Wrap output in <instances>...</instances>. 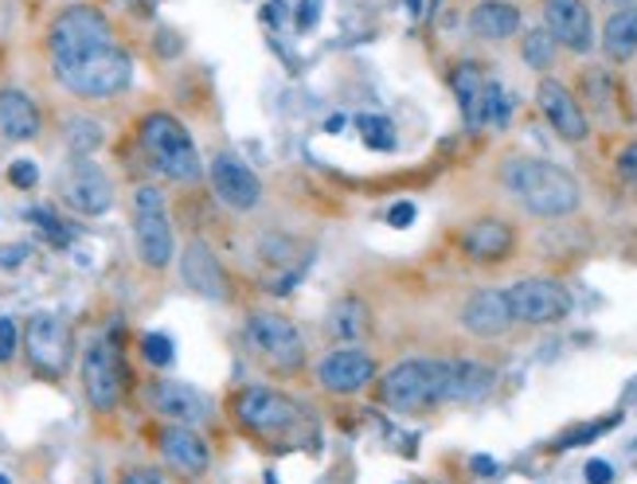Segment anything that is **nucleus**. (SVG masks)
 I'll return each mask as SVG.
<instances>
[{
	"label": "nucleus",
	"instance_id": "f257e3e1",
	"mask_svg": "<svg viewBox=\"0 0 637 484\" xmlns=\"http://www.w3.org/2000/svg\"><path fill=\"white\" fill-rule=\"evenodd\" d=\"M47 55L59 87L75 99H114L134 82V59L94 4H64L47 24Z\"/></svg>",
	"mask_w": 637,
	"mask_h": 484
},
{
	"label": "nucleus",
	"instance_id": "f03ea898",
	"mask_svg": "<svg viewBox=\"0 0 637 484\" xmlns=\"http://www.w3.org/2000/svg\"><path fill=\"white\" fill-rule=\"evenodd\" d=\"M501 184L528 207L532 216L539 219H564L571 211H579V180L567 169L539 157H509L501 169Z\"/></svg>",
	"mask_w": 637,
	"mask_h": 484
},
{
	"label": "nucleus",
	"instance_id": "7ed1b4c3",
	"mask_svg": "<svg viewBox=\"0 0 637 484\" xmlns=\"http://www.w3.org/2000/svg\"><path fill=\"white\" fill-rule=\"evenodd\" d=\"M137 141H141L145 157L153 161V169L161 176L177 180V184H196L204 176V161L196 153V141L184 129V122L164 110L157 114H145L141 126H137Z\"/></svg>",
	"mask_w": 637,
	"mask_h": 484
},
{
	"label": "nucleus",
	"instance_id": "20e7f679",
	"mask_svg": "<svg viewBox=\"0 0 637 484\" xmlns=\"http://www.w3.org/2000/svg\"><path fill=\"white\" fill-rule=\"evenodd\" d=\"M450 359H403L379 379V399L399 414H419L446 403Z\"/></svg>",
	"mask_w": 637,
	"mask_h": 484
},
{
	"label": "nucleus",
	"instance_id": "39448f33",
	"mask_svg": "<svg viewBox=\"0 0 637 484\" xmlns=\"http://www.w3.org/2000/svg\"><path fill=\"white\" fill-rule=\"evenodd\" d=\"M231 411L242 430L259 434L266 441L286 438V434H294L306 422V406L289 399L286 391H278V387H247V391L235 395Z\"/></svg>",
	"mask_w": 637,
	"mask_h": 484
},
{
	"label": "nucleus",
	"instance_id": "423d86ee",
	"mask_svg": "<svg viewBox=\"0 0 637 484\" xmlns=\"http://www.w3.org/2000/svg\"><path fill=\"white\" fill-rule=\"evenodd\" d=\"M134 242H137V258L149 269H164L177 254V242H172V219L169 204L153 184H141L134 192Z\"/></svg>",
	"mask_w": 637,
	"mask_h": 484
},
{
	"label": "nucleus",
	"instance_id": "0eeeda50",
	"mask_svg": "<svg viewBox=\"0 0 637 484\" xmlns=\"http://www.w3.org/2000/svg\"><path fill=\"white\" fill-rule=\"evenodd\" d=\"M126 364H122V352L110 341H90L82 352V395H87L90 411L110 414L122 403V391H126Z\"/></svg>",
	"mask_w": 637,
	"mask_h": 484
},
{
	"label": "nucleus",
	"instance_id": "6e6552de",
	"mask_svg": "<svg viewBox=\"0 0 637 484\" xmlns=\"http://www.w3.org/2000/svg\"><path fill=\"white\" fill-rule=\"evenodd\" d=\"M24 356L39 376L59 379L71 364V329L64 316L36 313L24 324Z\"/></svg>",
	"mask_w": 637,
	"mask_h": 484
},
{
	"label": "nucleus",
	"instance_id": "1a4fd4ad",
	"mask_svg": "<svg viewBox=\"0 0 637 484\" xmlns=\"http://www.w3.org/2000/svg\"><path fill=\"white\" fill-rule=\"evenodd\" d=\"M247 341L251 348L266 359L270 368L278 371H297L306 364V344H302V332L278 313H254L247 324Z\"/></svg>",
	"mask_w": 637,
	"mask_h": 484
},
{
	"label": "nucleus",
	"instance_id": "9d476101",
	"mask_svg": "<svg viewBox=\"0 0 637 484\" xmlns=\"http://www.w3.org/2000/svg\"><path fill=\"white\" fill-rule=\"evenodd\" d=\"M504 293H509L512 321H521V324H559L571 313V293H567L564 281L528 278V281L509 286Z\"/></svg>",
	"mask_w": 637,
	"mask_h": 484
},
{
	"label": "nucleus",
	"instance_id": "9b49d317",
	"mask_svg": "<svg viewBox=\"0 0 637 484\" xmlns=\"http://www.w3.org/2000/svg\"><path fill=\"white\" fill-rule=\"evenodd\" d=\"M64 204L79 216H106L114 207V184L99 164L79 157L64 176Z\"/></svg>",
	"mask_w": 637,
	"mask_h": 484
},
{
	"label": "nucleus",
	"instance_id": "f8f14e48",
	"mask_svg": "<svg viewBox=\"0 0 637 484\" xmlns=\"http://www.w3.org/2000/svg\"><path fill=\"white\" fill-rule=\"evenodd\" d=\"M544 27L559 47L587 55L594 47V20L587 0H544Z\"/></svg>",
	"mask_w": 637,
	"mask_h": 484
},
{
	"label": "nucleus",
	"instance_id": "ddd939ff",
	"mask_svg": "<svg viewBox=\"0 0 637 484\" xmlns=\"http://www.w3.org/2000/svg\"><path fill=\"white\" fill-rule=\"evenodd\" d=\"M376 379V359L360 348H341L317 364V383L332 395H356Z\"/></svg>",
	"mask_w": 637,
	"mask_h": 484
},
{
	"label": "nucleus",
	"instance_id": "4468645a",
	"mask_svg": "<svg viewBox=\"0 0 637 484\" xmlns=\"http://www.w3.org/2000/svg\"><path fill=\"white\" fill-rule=\"evenodd\" d=\"M536 102H539V110H544V117L551 122V129H556L564 141H587V134H591V122H587L579 99H575L564 82H559V79H539Z\"/></svg>",
	"mask_w": 637,
	"mask_h": 484
},
{
	"label": "nucleus",
	"instance_id": "2eb2a0df",
	"mask_svg": "<svg viewBox=\"0 0 637 484\" xmlns=\"http://www.w3.org/2000/svg\"><path fill=\"white\" fill-rule=\"evenodd\" d=\"M149 403L161 418L177 422V426H200V422L212 418V399L196 387L177 383V379H157L153 391H149Z\"/></svg>",
	"mask_w": 637,
	"mask_h": 484
},
{
	"label": "nucleus",
	"instance_id": "dca6fc26",
	"mask_svg": "<svg viewBox=\"0 0 637 484\" xmlns=\"http://www.w3.org/2000/svg\"><path fill=\"white\" fill-rule=\"evenodd\" d=\"M212 188H216L219 204H227L231 211H251L262 199V180L227 153H219L212 161Z\"/></svg>",
	"mask_w": 637,
	"mask_h": 484
},
{
	"label": "nucleus",
	"instance_id": "f3484780",
	"mask_svg": "<svg viewBox=\"0 0 637 484\" xmlns=\"http://www.w3.org/2000/svg\"><path fill=\"white\" fill-rule=\"evenodd\" d=\"M180 278H184V286L192 293L207 297V301H224L227 297V274L219 266L216 251L204 239H192L184 246V254H180Z\"/></svg>",
	"mask_w": 637,
	"mask_h": 484
},
{
	"label": "nucleus",
	"instance_id": "a211bd4d",
	"mask_svg": "<svg viewBox=\"0 0 637 484\" xmlns=\"http://www.w3.org/2000/svg\"><path fill=\"white\" fill-rule=\"evenodd\" d=\"M512 309H509V293L504 289H477L462 306V329L481 336V341H493V336H504L512 329Z\"/></svg>",
	"mask_w": 637,
	"mask_h": 484
},
{
	"label": "nucleus",
	"instance_id": "6ab92c4d",
	"mask_svg": "<svg viewBox=\"0 0 637 484\" xmlns=\"http://www.w3.org/2000/svg\"><path fill=\"white\" fill-rule=\"evenodd\" d=\"M157 446H161V458L169 461L177 473L200 476L212 465V449H207V441L196 434V426H177V422H169V426L157 434Z\"/></svg>",
	"mask_w": 637,
	"mask_h": 484
},
{
	"label": "nucleus",
	"instance_id": "aec40b11",
	"mask_svg": "<svg viewBox=\"0 0 637 484\" xmlns=\"http://www.w3.org/2000/svg\"><path fill=\"white\" fill-rule=\"evenodd\" d=\"M462 251L474 262H504L516 251V231L504 219H477L462 234Z\"/></svg>",
	"mask_w": 637,
	"mask_h": 484
},
{
	"label": "nucleus",
	"instance_id": "412c9836",
	"mask_svg": "<svg viewBox=\"0 0 637 484\" xmlns=\"http://www.w3.org/2000/svg\"><path fill=\"white\" fill-rule=\"evenodd\" d=\"M39 129H44V114L32 102V94L16 87L0 90V134L9 141H36Z\"/></svg>",
	"mask_w": 637,
	"mask_h": 484
},
{
	"label": "nucleus",
	"instance_id": "4be33fe9",
	"mask_svg": "<svg viewBox=\"0 0 637 484\" xmlns=\"http://www.w3.org/2000/svg\"><path fill=\"white\" fill-rule=\"evenodd\" d=\"M497 383V371L477 359H450L446 371V403H481Z\"/></svg>",
	"mask_w": 637,
	"mask_h": 484
},
{
	"label": "nucleus",
	"instance_id": "5701e85b",
	"mask_svg": "<svg viewBox=\"0 0 637 484\" xmlns=\"http://www.w3.org/2000/svg\"><path fill=\"white\" fill-rule=\"evenodd\" d=\"M450 87L458 94V106H462V117H466L469 129H485V102H489V79L477 64H458L454 74H450Z\"/></svg>",
	"mask_w": 637,
	"mask_h": 484
},
{
	"label": "nucleus",
	"instance_id": "b1692460",
	"mask_svg": "<svg viewBox=\"0 0 637 484\" xmlns=\"http://www.w3.org/2000/svg\"><path fill=\"white\" fill-rule=\"evenodd\" d=\"M469 32L477 39H489V44H501L521 32V9L509 4V0H481L469 12Z\"/></svg>",
	"mask_w": 637,
	"mask_h": 484
},
{
	"label": "nucleus",
	"instance_id": "393cba45",
	"mask_svg": "<svg viewBox=\"0 0 637 484\" xmlns=\"http://www.w3.org/2000/svg\"><path fill=\"white\" fill-rule=\"evenodd\" d=\"M602 51L611 64H629L637 55V4L611 12V20L602 27Z\"/></svg>",
	"mask_w": 637,
	"mask_h": 484
},
{
	"label": "nucleus",
	"instance_id": "a878e982",
	"mask_svg": "<svg viewBox=\"0 0 637 484\" xmlns=\"http://www.w3.org/2000/svg\"><path fill=\"white\" fill-rule=\"evenodd\" d=\"M329 329L337 341H360L368 332V306L360 297H344L329 313Z\"/></svg>",
	"mask_w": 637,
	"mask_h": 484
},
{
	"label": "nucleus",
	"instance_id": "bb28decb",
	"mask_svg": "<svg viewBox=\"0 0 637 484\" xmlns=\"http://www.w3.org/2000/svg\"><path fill=\"white\" fill-rule=\"evenodd\" d=\"M556 39L548 36V27H536V32H528L521 44L524 51V64L532 67V71H548V67H556Z\"/></svg>",
	"mask_w": 637,
	"mask_h": 484
},
{
	"label": "nucleus",
	"instance_id": "cd10ccee",
	"mask_svg": "<svg viewBox=\"0 0 637 484\" xmlns=\"http://www.w3.org/2000/svg\"><path fill=\"white\" fill-rule=\"evenodd\" d=\"M356 129H360V137H364V145H368V149H379V153H391V149H396V126H391L387 117L360 114L356 117Z\"/></svg>",
	"mask_w": 637,
	"mask_h": 484
},
{
	"label": "nucleus",
	"instance_id": "c85d7f7f",
	"mask_svg": "<svg viewBox=\"0 0 637 484\" xmlns=\"http://www.w3.org/2000/svg\"><path fill=\"white\" fill-rule=\"evenodd\" d=\"M67 141H71L75 153L87 157L90 149H99V145H102L99 122H90V117H71V122H67Z\"/></svg>",
	"mask_w": 637,
	"mask_h": 484
},
{
	"label": "nucleus",
	"instance_id": "c756f323",
	"mask_svg": "<svg viewBox=\"0 0 637 484\" xmlns=\"http://www.w3.org/2000/svg\"><path fill=\"white\" fill-rule=\"evenodd\" d=\"M141 356L153 364V368H169L172 359H177V348H172V341L164 336V332H145L141 336Z\"/></svg>",
	"mask_w": 637,
	"mask_h": 484
},
{
	"label": "nucleus",
	"instance_id": "7c9ffc66",
	"mask_svg": "<svg viewBox=\"0 0 637 484\" xmlns=\"http://www.w3.org/2000/svg\"><path fill=\"white\" fill-rule=\"evenodd\" d=\"M618 426V414L614 418H602V422H587V426H575V430H567L564 438L556 441V449H575V446H587V441H594L599 434L614 430Z\"/></svg>",
	"mask_w": 637,
	"mask_h": 484
},
{
	"label": "nucleus",
	"instance_id": "2f4dec72",
	"mask_svg": "<svg viewBox=\"0 0 637 484\" xmlns=\"http://www.w3.org/2000/svg\"><path fill=\"white\" fill-rule=\"evenodd\" d=\"M27 219H36V227L47 234V242H55V246H67V242L75 239L71 227H67L64 219H55L47 207H32V211H27Z\"/></svg>",
	"mask_w": 637,
	"mask_h": 484
},
{
	"label": "nucleus",
	"instance_id": "473e14b6",
	"mask_svg": "<svg viewBox=\"0 0 637 484\" xmlns=\"http://www.w3.org/2000/svg\"><path fill=\"white\" fill-rule=\"evenodd\" d=\"M20 348V329L12 316H0V364H9Z\"/></svg>",
	"mask_w": 637,
	"mask_h": 484
},
{
	"label": "nucleus",
	"instance_id": "72a5a7b5",
	"mask_svg": "<svg viewBox=\"0 0 637 484\" xmlns=\"http://www.w3.org/2000/svg\"><path fill=\"white\" fill-rule=\"evenodd\" d=\"M9 184H16V188H24V192L36 188V184H39V169L32 161H16L9 169Z\"/></svg>",
	"mask_w": 637,
	"mask_h": 484
},
{
	"label": "nucleus",
	"instance_id": "f704fd0d",
	"mask_svg": "<svg viewBox=\"0 0 637 484\" xmlns=\"http://www.w3.org/2000/svg\"><path fill=\"white\" fill-rule=\"evenodd\" d=\"M117 484H164V476L157 469H126L117 476Z\"/></svg>",
	"mask_w": 637,
	"mask_h": 484
},
{
	"label": "nucleus",
	"instance_id": "c9c22d12",
	"mask_svg": "<svg viewBox=\"0 0 637 484\" xmlns=\"http://www.w3.org/2000/svg\"><path fill=\"white\" fill-rule=\"evenodd\" d=\"M618 176L629 180V184H637V141L629 145L626 153L618 157Z\"/></svg>",
	"mask_w": 637,
	"mask_h": 484
},
{
	"label": "nucleus",
	"instance_id": "e433bc0d",
	"mask_svg": "<svg viewBox=\"0 0 637 484\" xmlns=\"http://www.w3.org/2000/svg\"><path fill=\"white\" fill-rule=\"evenodd\" d=\"M387 223L399 227V231H403V227H411L414 223V204H407V199H403V204H396L391 211H387Z\"/></svg>",
	"mask_w": 637,
	"mask_h": 484
},
{
	"label": "nucleus",
	"instance_id": "4c0bfd02",
	"mask_svg": "<svg viewBox=\"0 0 637 484\" xmlns=\"http://www.w3.org/2000/svg\"><path fill=\"white\" fill-rule=\"evenodd\" d=\"M587 484H611L614 481V469L606 461H587Z\"/></svg>",
	"mask_w": 637,
	"mask_h": 484
},
{
	"label": "nucleus",
	"instance_id": "58836bf2",
	"mask_svg": "<svg viewBox=\"0 0 637 484\" xmlns=\"http://www.w3.org/2000/svg\"><path fill=\"white\" fill-rule=\"evenodd\" d=\"M24 258H27V246H20V242H12V246H0V266H4V269L24 266Z\"/></svg>",
	"mask_w": 637,
	"mask_h": 484
},
{
	"label": "nucleus",
	"instance_id": "ea45409f",
	"mask_svg": "<svg viewBox=\"0 0 637 484\" xmlns=\"http://www.w3.org/2000/svg\"><path fill=\"white\" fill-rule=\"evenodd\" d=\"M297 24L302 27L317 24V0H302V4H297Z\"/></svg>",
	"mask_w": 637,
	"mask_h": 484
},
{
	"label": "nucleus",
	"instance_id": "a19ab883",
	"mask_svg": "<svg viewBox=\"0 0 637 484\" xmlns=\"http://www.w3.org/2000/svg\"><path fill=\"white\" fill-rule=\"evenodd\" d=\"M474 473L477 476H497V461L481 453V458H474Z\"/></svg>",
	"mask_w": 637,
	"mask_h": 484
},
{
	"label": "nucleus",
	"instance_id": "79ce46f5",
	"mask_svg": "<svg viewBox=\"0 0 637 484\" xmlns=\"http://www.w3.org/2000/svg\"><path fill=\"white\" fill-rule=\"evenodd\" d=\"M262 20L278 24V20H282V0H266V9H262Z\"/></svg>",
	"mask_w": 637,
	"mask_h": 484
},
{
	"label": "nucleus",
	"instance_id": "37998d69",
	"mask_svg": "<svg viewBox=\"0 0 637 484\" xmlns=\"http://www.w3.org/2000/svg\"><path fill=\"white\" fill-rule=\"evenodd\" d=\"M407 9H411L414 16H419V12H422V0H407Z\"/></svg>",
	"mask_w": 637,
	"mask_h": 484
},
{
	"label": "nucleus",
	"instance_id": "c03bdc74",
	"mask_svg": "<svg viewBox=\"0 0 637 484\" xmlns=\"http://www.w3.org/2000/svg\"><path fill=\"white\" fill-rule=\"evenodd\" d=\"M0 484H9V476H4V473H0Z\"/></svg>",
	"mask_w": 637,
	"mask_h": 484
},
{
	"label": "nucleus",
	"instance_id": "a18cd8bd",
	"mask_svg": "<svg viewBox=\"0 0 637 484\" xmlns=\"http://www.w3.org/2000/svg\"><path fill=\"white\" fill-rule=\"evenodd\" d=\"M611 4H614V0H611ZM618 4H622V0H618ZM626 4H634V0H626Z\"/></svg>",
	"mask_w": 637,
	"mask_h": 484
},
{
	"label": "nucleus",
	"instance_id": "49530a36",
	"mask_svg": "<svg viewBox=\"0 0 637 484\" xmlns=\"http://www.w3.org/2000/svg\"><path fill=\"white\" fill-rule=\"evenodd\" d=\"M431 4H439V0H431Z\"/></svg>",
	"mask_w": 637,
	"mask_h": 484
}]
</instances>
